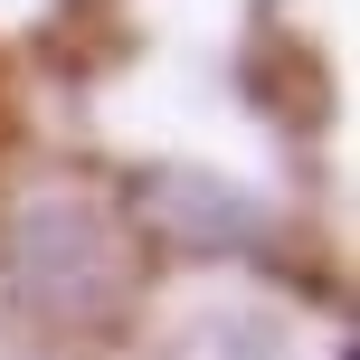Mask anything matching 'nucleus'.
Here are the masks:
<instances>
[{
  "instance_id": "1",
  "label": "nucleus",
  "mask_w": 360,
  "mask_h": 360,
  "mask_svg": "<svg viewBox=\"0 0 360 360\" xmlns=\"http://www.w3.org/2000/svg\"><path fill=\"white\" fill-rule=\"evenodd\" d=\"M0 275H10L19 313L67 323V332H105L133 294V237L95 190L48 180L0 218Z\"/></svg>"
}]
</instances>
